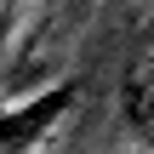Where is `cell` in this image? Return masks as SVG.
Returning a JSON list of instances; mask_svg holds the SVG:
<instances>
[{"instance_id":"7a4b0ae2","label":"cell","mask_w":154,"mask_h":154,"mask_svg":"<svg viewBox=\"0 0 154 154\" xmlns=\"http://www.w3.org/2000/svg\"><path fill=\"white\" fill-rule=\"evenodd\" d=\"M6 6H17V0H6Z\"/></svg>"},{"instance_id":"6da1fadb","label":"cell","mask_w":154,"mask_h":154,"mask_svg":"<svg viewBox=\"0 0 154 154\" xmlns=\"http://www.w3.org/2000/svg\"><path fill=\"white\" fill-rule=\"evenodd\" d=\"M74 97H80V80H63V86H51L46 97H34V103L6 109V154H34V143L74 109Z\"/></svg>"}]
</instances>
